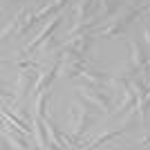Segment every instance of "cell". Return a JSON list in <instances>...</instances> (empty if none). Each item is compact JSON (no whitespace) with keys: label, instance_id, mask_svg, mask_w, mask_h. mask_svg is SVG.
<instances>
[{"label":"cell","instance_id":"7","mask_svg":"<svg viewBox=\"0 0 150 150\" xmlns=\"http://www.w3.org/2000/svg\"><path fill=\"white\" fill-rule=\"evenodd\" d=\"M34 128H36V139H38V146H40V148H56L54 141H52V134L47 132L50 128H47L43 117H36V119H34Z\"/></svg>","mask_w":150,"mask_h":150},{"label":"cell","instance_id":"11","mask_svg":"<svg viewBox=\"0 0 150 150\" xmlns=\"http://www.w3.org/2000/svg\"><path fill=\"white\" fill-rule=\"evenodd\" d=\"M94 13H96V2H94V0H81V2L76 5V20H79V23L92 20Z\"/></svg>","mask_w":150,"mask_h":150},{"label":"cell","instance_id":"2","mask_svg":"<svg viewBox=\"0 0 150 150\" xmlns=\"http://www.w3.org/2000/svg\"><path fill=\"white\" fill-rule=\"evenodd\" d=\"M76 94H79L81 99L90 101L94 108H99L101 112H110V110H112V94L108 92V90H103V88H96V85L85 83L83 88L76 90Z\"/></svg>","mask_w":150,"mask_h":150},{"label":"cell","instance_id":"10","mask_svg":"<svg viewBox=\"0 0 150 150\" xmlns=\"http://www.w3.org/2000/svg\"><path fill=\"white\" fill-rule=\"evenodd\" d=\"M83 81L90 83V85H96V88H103L108 90V83H112V79L105 74V72H99V69H85L83 72Z\"/></svg>","mask_w":150,"mask_h":150},{"label":"cell","instance_id":"15","mask_svg":"<svg viewBox=\"0 0 150 150\" xmlns=\"http://www.w3.org/2000/svg\"><path fill=\"white\" fill-rule=\"evenodd\" d=\"M137 112H139V117H141V121H146V117H148V112H150V92L141 99V103H139V108H137Z\"/></svg>","mask_w":150,"mask_h":150},{"label":"cell","instance_id":"4","mask_svg":"<svg viewBox=\"0 0 150 150\" xmlns=\"http://www.w3.org/2000/svg\"><path fill=\"white\" fill-rule=\"evenodd\" d=\"M58 25H61V18L56 16V18H54V20H50V23H47V27H45V29L40 31V34H38V36L34 38V40H31L29 45H27V50H25V52H27V54H31V52H36L38 47H43V45L47 43V40H50L52 36H54V31H56V27H58Z\"/></svg>","mask_w":150,"mask_h":150},{"label":"cell","instance_id":"8","mask_svg":"<svg viewBox=\"0 0 150 150\" xmlns=\"http://www.w3.org/2000/svg\"><path fill=\"white\" fill-rule=\"evenodd\" d=\"M92 43H94V36L85 31V34H79V36H69V43H65V47L79 52V54H85L92 47Z\"/></svg>","mask_w":150,"mask_h":150},{"label":"cell","instance_id":"3","mask_svg":"<svg viewBox=\"0 0 150 150\" xmlns=\"http://www.w3.org/2000/svg\"><path fill=\"white\" fill-rule=\"evenodd\" d=\"M81 99V96H79ZM94 119V112H92V103L85 99H81V103L79 105L72 108V123H74V137L79 139L83 134V132L88 130V125L92 123Z\"/></svg>","mask_w":150,"mask_h":150},{"label":"cell","instance_id":"6","mask_svg":"<svg viewBox=\"0 0 150 150\" xmlns=\"http://www.w3.org/2000/svg\"><path fill=\"white\" fill-rule=\"evenodd\" d=\"M58 69H61V63H54L50 69L40 72V79H38V83H36V90H34V94H40V92H45V90H50V88H52V83H54V79L58 76Z\"/></svg>","mask_w":150,"mask_h":150},{"label":"cell","instance_id":"12","mask_svg":"<svg viewBox=\"0 0 150 150\" xmlns=\"http://www.w3.org/2000/svg\"><path fill=\"white\" fill-rule=\"evenodd\" d=\"M2 117H5V119H9V121H13V123L18 125L20 130H25V132H29V123H27L25 119H20V117H16V114H13V112H9V110H7V108H2Z\"/></svg>","mask_w":150,"mask_h":150},{"label":"cell","instance_id":"16","mask_svg":"<svg viewBox=\"0 0 150 150\" xmlns=\"http://www.w3.org/2000/svg\"><path fill=\"white\" fill-rule=\"evenodd\" d=\"M52 5L56 7V9H61L63 5H67V0H54V2H52Z\"/></svg>","mask_w":150,"mask_h":150},{"label":"cell","instance_id":"9","mask_svg":"<svg viewBox=\"0 0 150 150\" xmlns=\"http://www.w3.org/2000/svg\"><path fill=\"white\" fill-rule=\"evenodd\" d=\"M148 56H146V52L139 47L137 43H130V65L134 72H144L148 67Z\"/></svg>","mask_w":150,"mask_h":150},{"label":"cell","instance_id":"13","mask_svg":"<svg viewBox=\"0 0 150 150\" xmlns=\"http://www.w3.org/2000/svg\"><path fill=\"white\" fill-rule=\"evenodd\" d=\"M47 101H50V90H45V92H40V94H38L36 117H43V119H45V105H47Z\"/></svg>","mask_w":150,"mask_h":150},{"label":"cell","instance_id":"5","mask_svg":"<svg viewBox=\"0 0 150 150\" xmlns=\"http://www.w3.org/2000/svg\"><path fill=\"white\" fill-rule=\"evenodd\" d=\"M121 7H123V0H101L99 2V11L94 13V23H101V20H108L112 18V16H117V11H119Z\"/></svg>","mask_w":150,"mask_h":150},{"label":"cell","instance_id":"1","mask_svg":"<svg viewBox=\"0 0 150 150\" xmlns=\"http://www.w3.org/2000/svg\"><path fill=\"white\" fill-rule=\"evenodd\" d=\"M148 7H130V9H125L123 13H119L117 18L112 20V23H108L105 27H101L96 34H99L101 38H112V36H121V34H125V29L134 23V20L141 16V13L146 11Z\"/></svg>","mask_w":150,"mask_h":150},{"label":"cell","instance_id":"17","mask_svg":"<svg viewBox=\"0 0 150 150\" xmlns=\"http://www.w3.org/2000/svg\"><path fill=\"white\" fill-rule=\"evenodd\" d=\"M141 146H144V148H148V146H150V137H144V139H141Z\"/></svg>","mask_w":150,"mask_h":150},{"label":"cell","instance_id":"18","mask_svg":"<svg viewBox=\"0 0 150 150\" xmlns=\"http://www.w3.org/2000/svg\"><path fill=\"white\" fill-rule=\"evenodd\" d=\"M146 40L150 43V25H148V29H146Z\"/></svg>","mask_w":150,"mask_h":150},{"label":"cell","instance_id":"14","mask_svg":"<svg viewBox=\"0 0 150 150\" xmlns=\"http://www.w3.org/2000/svg\"><path fill=\"white\" fill-rule=\"evenodd\" d=\"M123 134V130H117V132H108V134H103V137H99V139H94L92 144H90V148H99V146H103V144H108L110 139H117V137H121Z\"/></svg>","mask_w":150,"mask_h":150}]
</instances>
